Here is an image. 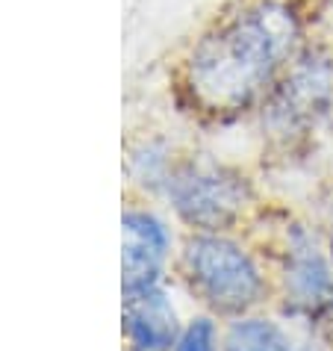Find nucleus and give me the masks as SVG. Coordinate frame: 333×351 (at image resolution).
I'll use <instances>...</instances> for the list:
<instances>
[{
	"label": "nucleus",
	"mask_w": 333,
	"mask_h": 351,
	"mask_svg": "<svg viewBox=\"0 0 333 351\" xmlns=\"http://www.w3.org/2000/svg\"><path fill=\"white\" fill-rule=\"evenodd\" d=\"M171 351H215V328L212 322L198 319L186 328V334L174 343Z\"/></svg>",
	"instance_id": "obj_10"
},
{
	"label": "nucleus",
	"mask_w": 333,
	"mask_h": 351,
	"mask_svg": "<svg viewBox=\"0 0 333 351\" xmlns=\"http://www.w3.org/2000/svg\"><path fill=\"white\" fill-rule=\"evenodd\" d=\"M133 174L145 186H160L171 178V157L162 142H145L133 151Z\"/></svg>",
	"instance_id": "obj_9"
},
{
	"label": "nucleus",
	"mask_w": 333,
	"mask_h": 351,
	"mask_svg": "<svg viewBox=\"0 0 333 351\" xmlns=\"http://www.w3.org/2000/svg\"><path fill=\"white\" fill-rule=\"evenodd\" d=\"M227 351H295L289 337L266 319H245L230 328Z\"/></svg>",
	"instance_id": "obj_8"
},
{
	"label": "nucleus",
	"mask_w": 333,
	"mask_h": 351,
	"mask_svg": "<svg viewBox=\"0 0 333 351\" xmlns=\"http://www.w3.org/2000/svg\"><path fill=\"white\" fill-rule=\"evenodd\" d=\"M319 0H227L186 47L177 89L192 112L215 121L260 110L307 47Z\"/></svg>",
	"instance_id": "obj_1"
},
{
	"label": "nucleus",
	"mask_w": 333,
	"mask_h": 351,
	"mask_svg": "<svg viewBox=\"0 0 333 351\" xmlns=\"http://www.w3.org/2000/svg\"><path fill=\"white\" fill-rule=\"evenodd\" d=\"M169 198L180 216L201 230H221L236 221L248 186L236 171L215 162H183L169 178Z\"/></svg>",
	"instance_id": "obj_4"
},
{
	"label": "nucleus",
	"mask_w": 333,
	"mask_h": 351,
	"mask_svg": "<svg viewBox=\"0 0 333 351\" xmlns=\"http://www.w3.org/2000/svg\"><path fill=\"white\" fill-rule=\"evenodd\" d=\"M286 292L295 310L304 313H321L333 307V271L319 248L295 230L286 254Z\"/></svg>",
	"instance_id": "obj_7"
},
{
	"label": "nucleus",
	"mask_w": 333,
	"mask_h": 351,
	"mask_svg": "<svg viewBox=\"0 0 333 351\" xmlns=\"http://www.w3.org/2000/svg\"><path fill=\"white\" fill-rule=\"evenodd\" d=\"M169 251L162 221L142 210L124 216V292L160 284V269Z\"/></svg>",
	"instance_id": "obj_6"
},
{
	"label": "nucleus",
	"mask_w": 333,
	"mask_h": 351,
	"mask_svg": "<svg viewBox=\"0 0 333 351\" xmlns=\"http://www.w3.org/2000/svg\"><path fill=\"white\" fill-rule=\"evenodd\" d=\"M124 330L133 351H169L177 343V316L160 284L124 292Z\"/></svg>",
	"instance_id": "obj_5"
},
{
	"label": "nucleus",
	"mask_w": 333,
	"mask_h": 351,
	"mask_svg": "<svg viewBox=\"0 0 333 351\" xmlns=\"http://www.w3.org/2000/svg\"><path fill=\"white\" fill-rule=\"evenodd\" d=\"M183 269L192 289L219 313H245L262 295V278L254 260L224 237L189 239Z\"/></svg>",
	"instance_id": "obj_3"
},
{
	"label": "nucleus",
	"mask_w": 333,
	"mask_h": 351,
	"mask_svg": "<svg viewBox=\"0 0 333 351\" xmlns=\"http://www.w3.org/2000/svg\"><path fill=\"white\" fill-rule=\"evenodd\" d=\"M333 106V53L310 42L260 106L262 130L274 142H298L328 119Z\"/></svg>",
	"instance_id": "obj_2"
}]
</instances>
